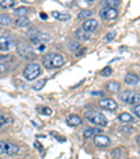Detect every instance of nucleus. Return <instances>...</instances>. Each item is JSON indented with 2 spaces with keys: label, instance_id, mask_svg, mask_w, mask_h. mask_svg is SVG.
<instances>
[{
  "label": "nucleus",
  "instance_id": "f257e3e1",
  "mask_svg": "<svg viewBox=\"0 0 140 159\" xmlns=\"http://www.w3.org/2000/svg\"><path fill=\"white\" fill-rule=\"evenodd\" d=\"M66 62L65 57L62 54H48L42 58V63L45 65V68L48 69H53V68H60Z\"/></svg>",
  "mask_w": 140,
  "mask_h": 159
},
{
  "label": "nucleus",
  "instance_id": "f03ea898",
  "mask_svg": "<svg viewBox=\"0 0 140 159\" xmlns=\"http://www.w3.org/2000/svg\"><path fill=\"white\" fill-rule=\"evenodd\" d=\"M86 118L94 125H100V127H105L108 124V120L104 114L98 113V111H87L86 113Z\"/></svg>",
  "mask_w": 140,
  "mask_h": 159
},
{
  "label": "nucleus",
  "instance_id": "7ed1b4c3",
  "mask_svg": "<svg viewBox=\"0 0 140 159\" xmlns=\"http://www.w3.org/2000/svg\"><path fill=\"white\" fill-rule=\"evenodd\" d=\"M41 72H42V69L38 63H30L28 66H25L23 75H24V78L27 80H34V79H36L41 75Z\"/></svg>",
  "mask_w": 140,
  "mask_h": 159
},
{
  "label": "nucleus",
  "instance_id": "20e7f679",
  "mask_svg": "<svg viewBox=\"0 0 140 159\" xmlns=\"http://www.w3.org/2000/svg\"><path fill=\"white\" fill-rule=\"evenodd\" d=\"M121 100L128 104H140V94L132 90H126L121 94Z\"/></svg>",
  "mask_w": 140,
  "mask_h": 159
},
{
  "label": "nucleus",
  "instance_id": "39448f33",
  "mask_svg": "<svg viewBox=\"0 0 140 159\" xmlns=\"http://www.w3.org/2000/svg\"><path fill=\"white\" fill-rule=\"evenodd\" d=\"M20 148L17 145L11 144V142H4L0 141V155H15L18 153Z\"/></svg>",
  "mask_w": 140,
  "mask_h": 159
},
{
  "label": "nucleus",
  "instance_id": "423d86ee",
  "mask_svg": "<svg viewBox=\"0 0 140 159\" xmlns=\"http://www.w3.org/2000/svg\"><path fill=\"white\" fill-rule=\"evenodd\" d=\"M100 14L105 20H115L118 17V10L113 9V7H102L100 10Z\"/></svg>",
  "mask_w": 140,
  "mask_h": 159
},
{
  "label": "nucleus",
  "instance_id": "0eeeda50",
  "mask_svg": "<svg viewBox=\"0 0 140 159\" xmlns=\"http://www.w3.org/2000/svg\"><path fill=\"white\" fill-rule=\"evenodd\" d=\"M17 52L24 59H32L34 58V49L31 47H28V45H20L17 48Z\"/></svg>",
  "mask_w": 140,
  "mask_h": 159
},
{
  "label": "nucleus",
  "instance_id": "6e6552de",
  "mask_svg": "<svg viewBox=\"0 0 140 159\" xmlns=\"http://www.w3.org/2000/svg\"><path fill=\"white\" fill-rule=\"evenodd\" d=\"M100 106H101L104 110H109V111H113L118 108V103L113 99H109V97H104V99L100 100Z\"/></svg>",
  "mask_w": 140,
  "mask_h": 159
},
{
  "label": "nucleus",
  "instance_id": "1a4fd4ad",
  "mask_svg": "<svg viewBox=\"0 0 140 159\" xmlns=\"http://www.w3.org/2000/svg\"><path fill=\"white\" fill-rule=\"evenodd\" d=\"M14 41L10 35H0V51H9L10 48L13 47Z\"/></svg>",
  "mask_w": 140,
  "mask_h": 159
},
{
  "label": "nucleus",
  "instance_id": "9d476101",
  "mask_svg": "<svg viewBox=\"0 0 140 159\" xmlns=\"http://www.w3.org/2000/svg\"><path fill=\"white\" fill-rule=\"evenodd\" d=\"M94 144L98 148H107L111 144V139L108 138L107 135H95L94 137Z\"/></svg>",
  "mask_w": 140,
  "mask_h": 159
},
{
  "label": "nucleus",
  "instance_id": "9b49d317",
  "mask_svg": "<svg viewBox=\"0 0 140 159\" xmlns=\"http://www.w3.org/2000/svg\"><path fill=\"white\" fill-rule=\"evenodd\" d=\"M97 27H98V21L95 18H88V20L84 21L83 24V30L87 31V33H91V31L97 30Z\"/></svg>",
  "mask_w": 140,
  "mask_h": 159
},
{
  "label": "nucleus",
  "instance_id": "f8f14e48",
  "mask_svg": "<svg viewBox=\"0 0 140 159\" xmlns=\"http://www.w3.org/2000/svg\"><path fill=\"white\" fill-rule=\"evenodd\" d=\"M66 121H67V124L70 127H78V125H81V123H83V120H81L78 116H74V114L69 116V117L66 118Z\"/></svg>",
  "mask_w": 140,
  "mask_h": 159
},
{
  "label": "nucleus",
  "instance_id": "ddd939ff",
  "mask_svg": "<svg viewBox=\"0 0 140 159\" xmlns=\"http://www.w3.org/2000/svg\"><path fill=\"white\" fill-rule=\"evenodd\" d=\"M125 82L128 84H132V86H134V84L139 83V76L134 75V73H128V75L125 76Z\"/></svg>",
  "mask_w": 140,
  "mask_h": 159
},
{
  "label": "nucleus",
  "instance_id": "4468645a",
  "mask_svg": "<svg viewBox=\"0 0 140 159\" xmlns=\"http://www.w3.org/2000/svg\"><path fill=\"white\" fill-rule=\"evenodd\" d=\"M52 16H53L56 20H60V21H69V20H70V14H67V13L52 11Z\"/></svg>",
  "mask_w": 140,
  "mask_h": 159
},
{
  "label": "nucleus",
  "instance_id": "2eb2a0df",
  "mask_svg": "<svg viewBox=\"0 0 140 159\" xmlns=\"http://www.w3.org/2000/svg\"><path fill=\"white\" fill-rule=\"evenodd\" d=\"M15 25H17V27H27V25H30V18L28 17H17L15 18Z\"/></svg>",
  "mask_w": 140,
  "mask_h": 159
},
{
  "label": "nucleus",
  "instance_id": "dca6fc26",
  "mask_svg": "<svg viewBox=\"0 0 140 159\" xmlns=\"http://www.w3.org/2000/svg\"><path fill=\"white\" fill-rule=\"evenodd\" d=\"M107 90L111 92V93H118V90H119V83L118 82H109L107 84Z\"/></svg>",
  "mask_w": 140,
  "mask_h": 159
},
{
  "label": "nucleus",
  "instance_id": "f3484780",
  "mask_svg": "<svg viewBox=\"0 0 140 159\" xmlns=\"http://www.w3.org/2000/svg\"><path fill=\"white\" fill-rule=\"evenodd\" d=\"M118 120L122 121V123H132L133 117H132V114H129V113H122V114L118 116Z\"/></svg>",
  "mask_w": 140,
  "mask_h": 159
},
{
  "label": "nucleus",
  "instance_id": "a211bd4d",
  "mask_svg": "<svg viewBox=\"0 0 140 159\" xmlns=\"http://www.w3.org/2000/svg\"><path fill=\"white\" fill-rule=\"evenodd\" d=\"M74 35L77 37L78 39H81V41H83V39L86 41V39H88V38H90V34L87 33V31H84L83 28H81V30H77V31H76Z\"/></svg>",
  "mask_w": 140,
  "mask_h": 159
},
{
  "label": "nucleus",
  "instance_id": "6ab92c4d",
  "mask_svg": "<svg viewBox=\"0 0 140 159\" xmlns=\"http://www.w3.org/2000/svg\"><path fill=\"white\" fill-rule=\"evenodd\" d=\"M0 6L3 9H13V7H15V2L14 0H2Z\"/></svg>",
  "mask_w": 140,
  "mask_h": 159
},
{
  "label": "nucleus",
  "instance_id": "aec40b11",
  "mask_svg": "<svg viewBox=\"0 0 140 159\" xmlns=\"http://www.w3.org/2000/svg\"><path fill=\"white\" fill-rule=\"evenodd\" d=\"M15 16L17 17H27V13H28V9L27 7H17V9L14 10Z\"/></svg>",
  "mask_w": 140,
  "mask_h": 159
},
{
  "label": "nucleus",
  "instance_id": "412c9836",
  "mask_svg": "<svg viewBox=\"0 0 140 159\" xmlns=\"http://www.w3.org/2000/svg\"><path fill=\"white\" fill-rule=\"evenodd\" d=\"M91 14H92L91 10H83V11L78 14V18H80V20H84V21H86V20H88V18L91 17Z\"/></svg>",
  "mask_w": 140,
  "mask_h": 159
},
{
  "label": "nucleus",
  "instance_id": "4be33fe9",
  "mask_svg": "<svg viewBox=\"0 0 140 159\" xmlns=\"http://www.w3.org/2000/svg\"><path fill=\"white\" fill-rule=\"evenodd\" d=\"M119 6V0H105L104 2V7H113Z\"/></svg>",
  "mask_w": 140,
  "mask_h": 159
},
{
  "label": "nucleus",
  "instance_id": "5701e85b",
  "mask_svg": "<svg viewBox=\"0 0 140 159\" xmlns=\"http://www.w3.org/2000/svg\"><path fill=\"white\" fill-rule=\"evenodd\" d=\"M10 23H11V18L9 16H0V25H9Z\"/></svg>",
  "mask_w": 140,
  "mask_h": 159
},
{
  "label": "nucleus",
  "instance_id": "b1692460",
  "mask_svg": "<svg viewBox=\"0 0 140 159\" xmlns=\"http://www.w3.org/2000/svg\"><path fill=\"white\" fill-rule=\"evenodd\" d=\"M95 135V132H94V128H87L83 131V137L84 138H91V137H94Z\"/></svg>",
  "mask_w": 140,
  "mask_h": 159
},
{
  "label": "nucleus",
  "instance_id": "393cba45",
  "mask_svg": "<svg viewBox=\"0 0 140 159\" xmlns=\"http://www.w3.org/2000/svg\"><path fill=\"white\" fill-rule=\"evenodd\" d=\"M111 73H112V68L111 66H107V68H104L101 70V76H109Z\"/></svg>",
  "mask_w": 140,
  "mask_h": 159
},
{
  "label": "nucleus",
  "instance_id": "a878e982",
  "mask_svg": "<svg viewBox=\"0 0 140 159\" xmlns=\"http://www.w3.org/2000/svg\"><path fill=\"white\" fill-rule=\"evenodd\" d=\"M38 110L41 111L44 116H51L52 114V110L49 107H41V108H38Z\"/></svg>",
  "mask_w": 140,
  "mask_h": 159
},
{
  "label": "nucleus",
  "instance_id": "bb28decb",
  "mask_svg": "<svg viewBox=\"0 0 140 159\" xmlns=\"http://www.w3.org/2000/svg\"><path fill=\"white\" fill-rule=\"evenodd\" d=\"M45 83H46V79H44V80L38 82V83H36V84H34V89H35V90H41L42 87L45 86Z\"/></svg>",
  "mask_w": 140,
  "mask_h": 159
},
{
  "label": "nucleus",
  "instance_id": "cd10ccee",
  "mask_svg": "<svg viewBox=\"0 0 140 159\" xmlns=\"http://www.w3.org/2000/svg\"><path fill=\"white\" fill-rule=\"evenodd\" d=\"M115 35H116V33H113V31H112V33H109L107 37H105V38H104V41H105V42H109V41H112V39L115 38Z\"/></svg>",
  "mask_w": 140,
  "mask_h": 159
},
{
  "label": "nucleus",
  "instance_id": "c85d7f7f",
  "mask_svg": "<svg viewBox=\"0 0 140 159\" xmlns=\"http://www.w3.org/2000/svg\"><path fill=\"white\" fill-rule=\"evenodd\" d=\"M7 121H9V118H7L6 116H3L2 113H0V127H3L4 124L7 123Z\"/></svg>",
  "mask_w": 140,
  "mask_h": 159
},
{
  "label": "nucleus",
  "instance_id": "c756f323",
  "mask_svg": "<svg viewBox=\"0 0 140 159\" xmlns=\"http://www.w3.org/2000/svg\"><path fill=\"white\" fill-rule=\"evenodd\" d=\"M133 113H134V114H136V116H137V117H139V118H140V104L134 106V107H133Z\"/></svg>",
  "mask_w": 140,
  "mask_h": 159
},
{
  "label": "nucleus",
  "instance_id": "7c9ffc66",
  "mask_svg": "<svg viewBox=\"0 0 140 159\" xmlns=\"http://www.w3.org/2000/svg\"><path fill=\"white\" fill-rule=\"evenodd\" d=\"M7 70V65H4V63H0V73H3Z\"/></svg>",
  "mask_w": 140,
  "mask_h": 159
},
{
  "label": "nucleus",
  "instance_id": "2f4dec72",
  "mask_svg": "<svg viewBox=\"0 0 140 159\" xmlns=\"http://www.w3.org/2000/svg\"><path fill=\"white\" fill-rule=\"evenodd\" d=\"M78 47H80L78 44H70V49H72V51H77Z\"/></svg>",
  "mask_w": 140,
  "mask_h": 159
},
{
  "label": "nucleus",
  "instance_id": "473e14b6",
  "mask_svg": "<svg viewBox=\"0 0 140 159\" xmlns=\"http://www.w3.org/2000/svg\"><path fill=\"white\" fill-rule=\"evenodd\" d=\"M35 148H36L38 151H42V148H44V147H42V145L39 144V142H35Z\"/></svg>",
  "mask_w": 140,
  "mask_h": 159
},
{
  "label": "nucleus",
  "instance_id": "72a5a7b5",
  "mask_svg": "<svg viewBox=\"0 0 140 159\" xmlns=\"http://www.w3.org/2000/svg\"><path fill=\"white\" fill-rule=\"evenodd\" d=\"M92 94H94V96H102V92H92Z\"/></svg>",
  "mask_w": 140,
  "mask_h": 159
},
{
  "label": "nucleus",
  "instance_id": "f704fd0d",
  "mask_svg": "<svg viewBox=\"0 0 140 159\" xmlns=\"http://www.w3.org/2000/svg\"><path fill=\"white\" fill-rule=\"evenodd\" d=\"M122 131H126V132L129 131V132H130V131H132V128H130V127H129V128H125V127H123V128H122Z\"/></svg>",
  "mask_w": 140,
  "mask_h": 159
},
{
  "label": "nucleus",
  "instance_id": "c9c22d12",
  "mask_svg": "<svg viewBox=\"0 0 140 159\" xmlns=\"http://www.w3.org/2000/svg\"><path fill=\"white\" fill-rule=\"evenodd\" d=\"M94 132H95V134H100V132H101V128H94Z\"/></svg>",
  "mask_w": 140,
  "mask_h": 159
},
{
  "label": "nucleus",
  "instance_id": "e433bc0d",
  "mask_svg": "<svg viewBox=\"0 0 140 159\" xmlns=\"http://www.w3.org/2000/svg\"><path fill=\"white\" fill-rule=\"evenodd\" d=\"M4 58H7V55H0V61L4 59Z\"/></svg>",
  "mask_w": 140,
  "mask_h": 159
},
{
  "label": "nucleus",
  "instance_id": "4c0bfd02",
  "mask_svg": "<svg viewBox=\"0 0 140 159\" xmlns=\"http://www.w3.org/2000/svg\"><path fill=\"white\" fill-rule=\"evenodd\" d=\"M136 141H137V144H140V135H139V137H137V138H136Z\"/></svg>",
  "mask_w": 140,
  "mask_h": 159
},
{
  "label": "nucleus",
  "instance_id": "58836bf2",
  "mask_svg": "<svg viewBox=\"0 0 140 159\" xmlns=\"http://www.w3.org/2000/svg\"><path fill=\"white\" fill-rule=\"evenodd\" d=\"M88 2H91V0H88Z\"/></svg>",
  "mask_w": 140,
  "mask_h": 159
},
{
  "label": "nucleus",
  "instance_id": "ea45409f",
  "mask_svg": "<svg viewBox=\"0 0 140 159\" xmlns=\"http://www.w3.org/2000/svg\"><path fill=\"white\" fill-rule=\"evenodd\" d=\"M24 2H27V0H24Z\"/></svg>",
  "mask_w": 140,
  "mask_h": 159
}]
</instances>
